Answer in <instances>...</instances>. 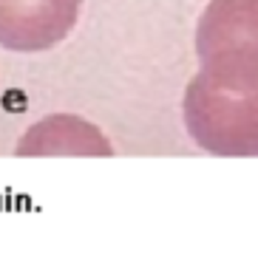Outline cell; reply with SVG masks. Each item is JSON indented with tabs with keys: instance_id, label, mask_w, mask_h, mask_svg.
<instances>
[{
	"instance_id": "cell-4",
	"label": "cell",
	"mask_w": 258,
	"mask_h": 263,
	"mask_svg": "<svg viewBox=\"0 0 258 263\" xmlns=\"http://www.w3.org/2000/svg\"><path fill=\"white\" fill-rule=\"evenodd\" d=\"M102 130L82 116L51 114L34 122L17 142V156H111Z\"/></svg>"
},
{
	"instance_id": "cell-1",
	"label": "cell",
	"mask_w": 258,
	"mask_h": 263,
	"mask_svg": "<svg viewBox=\"0 0 258 263\" xmlns=\"http://www.w3.org/2000/svg\"><path fill=\"white\" fill-rule=\"evenodd\" d=\"M185 128L213 156H258V88H230L196 74L187 82Z\"/></svg>"
},
{
	"instance_id": "cell-2",
	"label": "cell",
	"mask_w": 258,
	"mask_h": 263,
	"mask_svg": "<svg viewBox=\"0 0 258 263\" xmlns=\"http://www.w3.org/2000/svg\"><path fill=\"white\" fill-rule=\"evenodd\" d=\"M204 77L230 88H258V0H210L196 26Z\"/></svg>"
},
{
	"instance_id": "cell-3",
	"label": "cell",
	"mask_w": 258,
	"mask_h": 263,
	"mask_svg": "<svg viewBox=\"0 0 258 263\" xmlns=\"http://www.w3.org/2000/svg\"><path fill=\"white\" fill-rule=\"evenodd\" d=\"M82 0H0V48L40 54L60 45L79 20Z\"/></svg>"
}]
</instances>
